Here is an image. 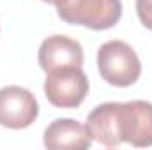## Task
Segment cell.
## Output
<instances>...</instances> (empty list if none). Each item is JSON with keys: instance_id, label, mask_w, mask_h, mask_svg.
I'll return each mask as SVG.
<instances>
[{"instance_id": "9c48e42d", "label": "cell", "mask_w": 152, "mask_h": 150, "mask_svg": "<svg viewBox=\"0 0 152 150\" xmlns=\"http://www.w3.org/2000/svg\"><path fill=\"white\" fill-rule=\"evenodd\" d=\"M136 12L143 27L152 30V0H136Z\"/></svg>"}, {"instance_id": "ba28073f", "label": "cell", "mask_w": 152, "mask_h": 150, "mask_svg": "<svg viewBox=\"0 0 152 150\" xmlns=\"http://www.w3.org/2000/svg\"><path fill=\"white\" fill-rule=\"evenodd\" d=\"M118 103H104L96 106L87 117V131L97 143L104 147H118L122 145L118 133Z\"/></svg>"}, {"instance_id": "6da1fadb", "label": "cell", "mask_w": 152, "mask_h": 150, "mask_svg": "<svg viewBox=\"0 0 152 150\" xmlns=\"http://www.w3.org/2000/svg\"><path fill=\"white\" fill-rule=\"evenodd\" d=\"M53 5L62 21L92 30L112 28L122 16L120 0H53Z\"/></svg>"}, {"instance_id": "52a82bcc", "label": "cell", "mask_w": 152, "mask_h": 150, "mask_svg": "<svg viewBox=\"0 0 152 150\" xmlns=\"http://www.w3.org/2000/svg\"><path fill=\"white\" fill-rule=\"evenodd\" d=\"M90 143L87 127L73 118H57L44 131V147L51 150H85Z\"/></svg>"}, {"instance_id": "30bf717a", "label": "cell", "mask_w": 152, "mask_h": 150, "mask_svg": "<svg viewBox=\"0 0 152 150\" xmlns=\"http://www.w3.org/2000/svg\"><path fill=\"white\" fill-rule=\"evenodd\" d=\"M42 2H48V4H53V0H42Z\"/></svg>"}, {"instance_id": "3957f363", "label": "cell", "mask_w": 152, "mask_h": 150, "mask_svg": "<svg viewBox=\"0 0 152 150\" xmlns=\"http://www.w3.org/2000/svg\"><path fill=\"white\" fill-rule=\"evenodd\" d=\"M88 92V79L81 67H66L46 73L44 94L55 108H78Z\"/></svg>"}, {"instance_id": "8992f818", "label": "cell", "mask_w": 152, "mask_h": 150, "mask_svg": "<svg viewBox=\"0 0 152 150\" xmlns=\"http://www.w3.org/2000/svg\"><path fill=\"white\" fill-rule=\"evenodd\" d=\"M39 66L44 73H51L66 67L83 66V48L67 36H51L44 39L37 53Z\"/></svg>"}, {"instance_id": "5b68a950", "label": "cell", "mask_w": 152, "mask_h": 150, "mask_svg": "<svg viewBox=\"0 0 152 150\" xmlns=\"http://www.w3.org/2000/svg\"><path fill=\"white\" fill-rule=\"evenodd\" d=\"M37 115L39 104L30 90L16 85L0 88V125L25 129L36 122Z\"/></svg>"}, {"instance_id": "277c9868", "label": "cell", "mask_w": 152, "mask_h": 150, "mask_svg": "<svg viewBox=\"0 0 152 150\" xmlns=\"http://www.w3.org/2000/svg\"><path fill=\"white\" fill-rule=\"evenodd\" d=\"M117 115L122 143L133 147H152V103H118Z\"/></svg>"}, {"instance_id": "7a4b0ae2", "label": "cell", "mask_w": 152, "mask_h": 150, "mask_svg": "<svg viewBox=\"0 0 152 150\" xmlns=\"http://www.w3.org/2000/svg\"><path fill=\"white\" fill-rule=\"evenodd\" d=\"M97 67L101 78L113 87H131L142 74L138 55L124 41H110L99 48Z\"/></svg>"}]
</instances>
